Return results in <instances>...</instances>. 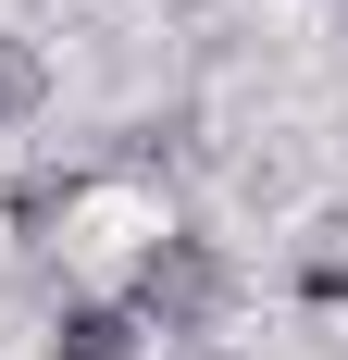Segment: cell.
Masks as SVG:
<instances>
[{
  "instance_id": "obj_1",
  "label": "cell",
  "mask_w": 348,
  "mask_h": 360,
  "mask_svg": "<svg viewBox=\"0 0 348 360\" xmlns=\"http://www.w3.org/2000/svg\"><path fill=\"white\" fill-rule=\"evenodd\" d=\"M137 311H149L162 335H199L211 311H224V261H211L199 236H162V249L137 261Z\"/></svg>"
},
{
  "instance_id": "obj_2",
  "label": "cell",
  "mask_w": 348,
  "mask_h": 360,
  "mask_svg": "<svg viewBox=\"0 0 348 360\" xmlns=\"http://www.w3.org/2000/svg\"><path fill=\"white\" fill-rule=\"evenodd\" d=\"M50 360H137V311H63Z\"/></svg>"
},
{
  "instance_id": "obj_3",
  "label": "cell",
  "mask_w": 348,
  "mask_h": 360,
  "mask_svg": "<svg viewBox=\"0 0 348 360\" xmlns=\"http://www.w3.org/2000/svg\"><path fill=\"white\" fill-rule=\"evenodd\" d=\"M37 87H50V75H37V50H13V37H0V112H25Z\"/></svg>"
}]
</instances>
